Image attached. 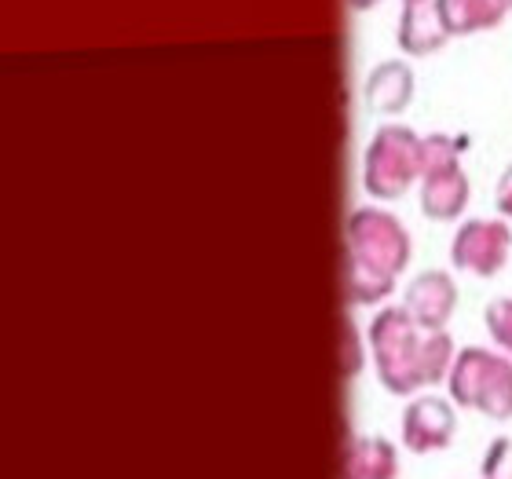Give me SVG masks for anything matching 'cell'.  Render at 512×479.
<instances>
[{
	"label": "cell",
	"mask_w": 512,
	"mask_h": 479,
	"mask_svg": "<svg viewBox=\"0 0 512 479\" xmlns=\"http://www.w3.org/2000/svg\"><path fill=\"white\" fill-rule=\"evenodd\" d=\"M370 348L381 384L392 395H414L425 384H439L454 366V341L447 333H421L406 308H384L370 322Z\"/></svg>",
	"instance_id": "obj_1"
},
{
	"label": "cell",
	"mask_w": 512,
	"mask_h": 479,
	"mask_svg": "<svg viewBox=\"0 0 512 479\" xmlns=\"http://www.w3.org/2000/svg\"><path fill=\"white\" fill-rule=\"evenodd\" d=\"M410 264V235L384 209H355L348 220V293L355 304H377Z\"/></svg>",
	"instance_id": "obj_2"
},
{
	"label": "cell",
	"mask_w": 512,
	"mask_h": 479,
	"mask_svg": "<svg viewBox=\"0 0 512 479\" xmlns=\"http://www.w3.org/2000/svg\"><path fill=\"white\" fill-rule=\"evenodd\" d=\"M425 161V139L406 125H384L374 132L363 158V187L381 202L403 198L421 180Z\"/></svg>",
	"instance_id": "obj_3"
},
{
	"label": "cell",
	"mask_w": 512,
	"mask_h": 479,
	"mask_svg": "<svg viewBox=\"0 0 512 479\" xmlns=\"http://www.w3.org/2000/svg\"><path fill=\"white\" fill-rule=\"evenodd\" d=\"M450 395L458 406L480 410L494 421L512 417V362L487 348H465L450 366Z\"/></svg>",
	"instance_id": "obj_4"
},
{
	"label": "cell",
	"mask_w": 512,
	"mask_h": 479,
	"mask_svg": "<svg viewBox=\"0 0 512 479\" xmlns=\"http://www.w3.org/2000/svg\"><path fill=\"white\" fill-rule=\"evenodd\" d=\"M458 139L428 136L425 161H421V213L428 220H458L469 205V176L458 161Z\"/></svg>",
	"instance_id": "obj_5"
},
{
	"label": "cell",
	"mask_w": 512,
	"mask_h": 479,
	"mask_svg": "<svg viewBox=\"0 0 512 479\" xmlns=\"http://www.w3.org/2000/svg\"><path fill=\"white\" fill-rule=\"evenodd\" d=\"M512 253V231L502 220H469L458 227V235L450 242V260L458 271L491 278L505 267Z\"/></svg>",
	"instance_id": "obj_6"
},
{
	"label": "cell",
	"mask_w": 512,
	"mask_h": 479,
	"mask_svg": "<svg viewBox=\"0 0 512 479\" xmlns=\"http://www.w3.org/2000/svg\"><path fill=\"white\" fill-rule=\"evenodd\" d=\"M458 428V414L447 399L439 395H421L403 410V447L410 454H432V450L450 447Z\"/></svg>",
	"instance_id": "obj_7"
},
{
	"label": "cell",
	"mask_w": 512,
	"mask_h": 479,
	"mask_svg": "<svg viewBox=\"0 0 512 479\" xmlns=\"http://www.w3.org/2000/svg\"><path fill=\"white\" fill-rule=\"evenodd\" d=\"M454 304H458V286H454V278L447 271H425V275H417L403 300L410 319L425 333L443 330L450 322V315H454Z\"/></svg>",
	"instance_id": "obj_8"
},
{
	"label": "cell",
	"mask_w": 512,
	"mask_h": 479,
	"mask_svg": "<svg viewBox=\"0 0 512 479\" xmlns=\"http://www.w3.org/2000/svg\"><path fill=\"white\" fill-rule=\"evenodd\" d=\"M363 99L374 114H403L414 99V70L403 59H388V63L374 66L363 85Z\"/></svg>",
	"instance_id": "obj_9"
},
{
	"label": "cell",
	"mask_w": 512,
	"mask_h": 479,
	"mask_svg": "<svg viewBox=\"0 0 512 479\" xmlns=\"http://www.w3.org/2000/svg\"><path fill=\"white\" fill-rule=\"evenodd\" d=\"M447 26L439 19L436 4H406L403 8V19H399V48L406 55H432L439 52L443 44H447Z\"/></svg>",
	"instance_id": "obj_10"
},
{
	"label": "cell",
	"mask_w": 512,
	"mask_h": 479,
	"mask_svg": "<svg viewBox=\"0 0 512 479\" xmlns=\"http://www.w3.org/2000/svg\"><path fill=\"white\" fill-rule=\"evenodd\" d=\"M436 11L450 37L491 30L505 19L509 4L505 0H436Z\"/></svg>",
	"instance_id": "obj_11"
},
{
	"label": "cell",
	"mask_w": 512,
	"mask_h": 479,
	"mask_svg": "<svg viewBox=\"0 0 512 479\" xmlns=\"http://www.w3.org/2000/svg\"><path fill=\"white\" fill-rule=\"evenodd\" d=\"M399 458L395 447L381 436H359L344 458V479H395Z\"/></svg>",
	"instance_id": "obj_12"
},
{
	"label": "cell",
	"mask_w": 512,
	"mask_h": 479,
	"mask_svg": "<svg viewBox=\"0 0 512 479\" xmlns=\"http://www.w3.org/2000/svg\"><path fill=\"white\" fill-rule=\"evenodd\" d=\"M483 322H487L494 344H502L505 352H512V297L491 300L487 311H483Z\"/></svg>",
	"instance_id": "obj_13"
},
{
	"label": "cell",
	"mask_w": 512,
	"mask_h": 479,
	"mask_svg": "<svg viewBox=\"0 0 512 479\" xmlns=\"http://www.w3.org/2000/svg\"><path fill=\"white\" fill-rule=\"evenodd\" d=\"M483 479H512V439L502 436L487 447L483 458Z\"/></svg>",
	"instance_id": "obj_14"
},
{
	"label": "cell",
	"mask_w": 512,
	"mask_h": 479,
	"mask_svg": "<svg viewBox=\"0 0 512 479\" xmlns=\"http://www.w3.org/2000/svg\"><path fill=\"white\" fill-rule=\"evenodd\" d=\"M494 205H498V213L512 220V165L502 172V180L494 187Z\"/></svg>",
	"instance_id": "obj_15"
},
{
	"label": "cell",
	"mask_w": 512,
	"mask_h": 479,
	"mask_svg": "<svg viewBox=\"0 0 512 479\" xmlns=\"http://www.w3.org/2000/svg\"><path fill=\"white\" fill-rule=\"evenodd\" d=\"M355 11H366V8H374V4H381V0H348Z\"/></svg>",
	"instance_id": "obj_16"
},
{
	"label": "cell",
	"mask_w": 512,
	"mask_h": 479,
	"mask_svg": "<svg viewBox=\"0 0 512 479\" xmlns=\"http://www.w3.org/2000/svg\"><path fill=\"white\" fill-rule=\"evenodd\" d=\"M403 4H425V0H403Z\"/></svg>",
	"instance_id": "obj_17"
},
{
	"label": "cell",
	"mask_w": 512,
	"mask_h": 479,
	"mask_svg": "<svg viewBox=\"0 0 512 479\" xmlns=\"http://www.w3.org/2000/svg\"><path fill=\"white\" fill-rule=\"evenodd\" d=\"M505 4H509V8H512V0H505Z\"/></svg>",
	"instance_id": "obj_18"
}]
</instances>
